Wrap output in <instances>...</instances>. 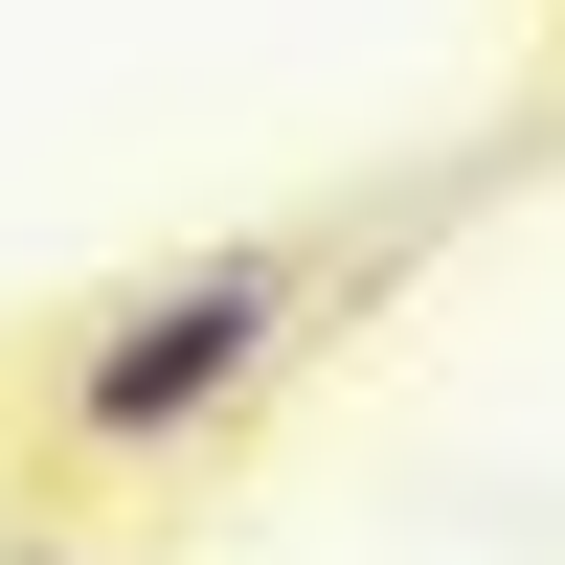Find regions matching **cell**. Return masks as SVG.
Instances as JSON below:
<instances>
[{
  "instance_id": "cell-1",
  "label": "cell",
  "mask_w": 565,
  "mask_h": 565,
  "mask_svg": "<svg viewBox=\"0 0 565 565\" xmlns=\"http://www.w3.org/2000/svg\"><path fill=\"white\" fill-rule=\"evenodd\" d=\"M271 340H295V271H271V249H204V271H159V295L90 317L68 430H90V452H181L204 407H249V385H271Z\"/></svg>"
},
{
  "instance_id": "cell-2",
  "label": "cell",
  "mask_w": 565,
  "mask_h": 565,
  "mask_svg": "<svg viewBox=\"0 0 565 565\" xmlns=\"http://www.w3.org/2000/svg\"><path fill=\"white\" fill-rule=\"evenodd\" d=\"M23 565H45V543H23Z\"/></svg>"
}]
</instances>
